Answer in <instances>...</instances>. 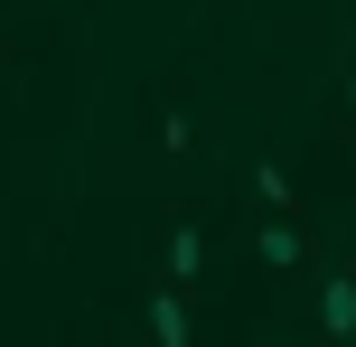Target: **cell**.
<instances>
[{"label":"cell","mask_w":356,"mask_h":347,"mask_svg":"<svg viewBox=\"0 0 356 347\" xmlns=\"http://www.w3.org/2000/svg\"><path fill=\"white\" fill-rule=\"evenodd\" d=\"M253 197H263V216H300V197H291V169H282V160H253Z\"/></svg>","instance_id":"5b68a950"},{"label":"cell","mask_w":356,"mask_h":347,"mask_svg":"<svg viewBox=\"0 0 356 347\" xmlns=\"http://www.w3.org/2000/svg\"><path fill=\"white\" fill-rule=\"evenodd\" d=\"M347 113H356V75H347Z\"/></svg>","instance_id":"52a82bcc"},{"label":"cell","mask_w":356,"mask_h":347,"mask_svg":"<svg viewBox=\"0 0 356 347\" xmlns=\"http://www.w3.org/2000/svg\"><path fill=\"white\" fill-rule=\"evenodd\" d=\"M253 263L263 273H309V235H300V216H253Z\"/></svg>","instance_id":"7a4b0ae2"},{"label":"cell","mask_w":356,"mask_h":347,"mask_svg":"<svg viewBox=\"0 0 356 347\" xmlns=\"http://www.w3.org/2000/svg\"><path fill=\"white\" fill-rule=\"evenodd\" d=\"M319 338H328V347L356 338V263H347V273H328V291H319Z\"/></svg>","instance_id":"277c9868"},{"label":"cell","mask_w":356,"mask_h":347,"mask_svg":"<svg viewBox=\"0 0 356 347\" xmlns=\"http://www.w3.org/2000/svg\"><path fill=\"white\" fill-rule=\"evenodd\" d=\"M197 273H207V225H197V216H169V235H160V282L197 291Z\"/></svg>","instance_id":"3957f363"},{"label":"cell","mask_w":356,"mask_h":347,"mask_svg":"<svg viewBox=\"0 0 356 347\" xmlns=\"http://www.w3.org/2000/svg\"><path fill=\"white\" fill-rule=\"evenodd\" d=\"M160 150H169V160H188V150H197V122H188V113H178V104L160 113Z\"/></svg>","instance_id":"8992f818"},{"label":"cell","mask_w":356,"mask_h":347,"mask_svg":"<svg viewBox=\"0 0 356 347\" xmlns=\"http://www.w3.org/2000/svg\"><path fill=\"white\" fill-rule=\"evenodd\" d=\"M197 291H178V282H150L141 291V329H150V347H197V310H188Z\"/></svg>","instance_id":"6da1fadb"}]
</instances>
